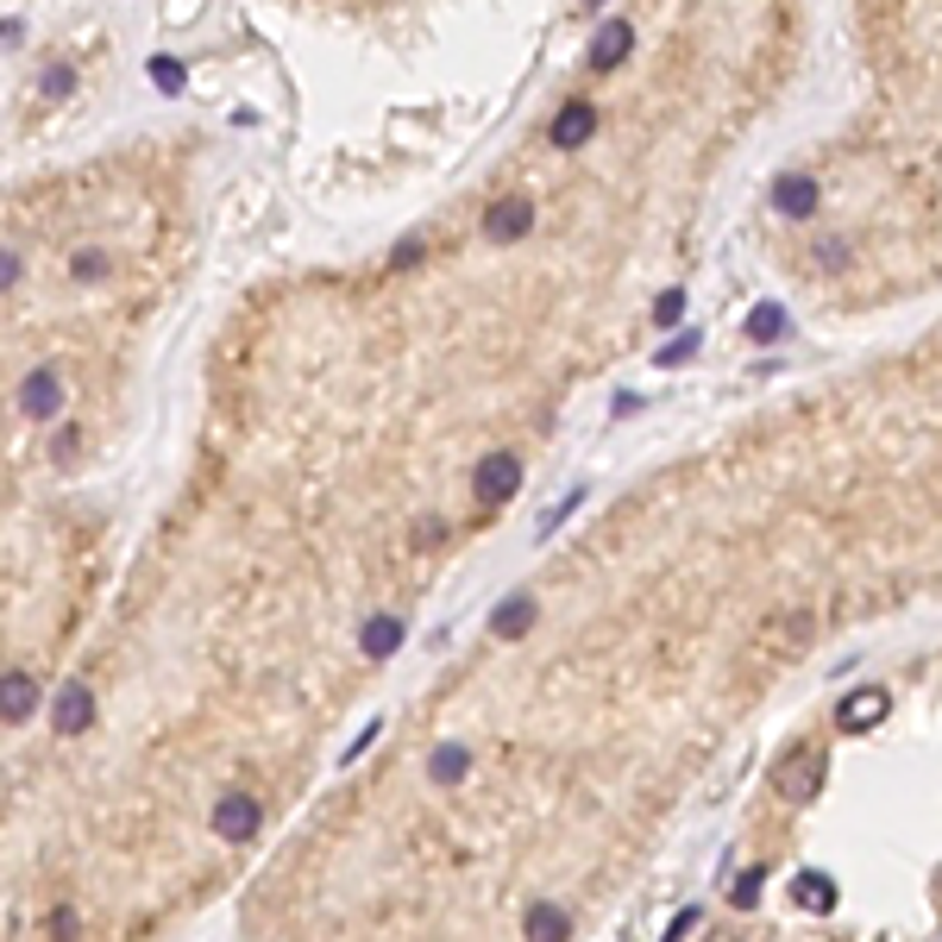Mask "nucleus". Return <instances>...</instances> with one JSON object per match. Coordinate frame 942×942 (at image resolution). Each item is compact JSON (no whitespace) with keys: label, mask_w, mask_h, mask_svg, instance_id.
<instances>
[{"label":"nucleus","mask_w":942,"mask_h":942,"mask_svg":"<svg viewBox=\"0 0 942 942\" xmlns=\"http://www.w3.org/2000/svg\"><path fill=\"white\" fill-rule=\"evenodd\" d=\"M82 723H88V691H70L63 711H57V736H76Z\"/></svg>","instance_id":"obj_10"},{"label":"nucleus","mask_w":942,"mask_h":942,"mask_svg":"<svg viewBox=\"0 0 942 942\" xmlns=\"http://www.w3.org/2000/svg\"><path fill=\"white\" fill-rule=\"evenodd\" d=\"M528 616H535V610H528V597H515V604H510V610H503V616H497V635H510V629H515V622H528Z\"/></svg>","instance_id":"obj_16"},{"label":"nucleus","mask_w":942,"mask_h":942,"mask_svg":"<svg viewBox=\"0 0 942 942\" xmlns=\"http://www.w3.org/2000/svg\"><path fill=\"white\" fill-rule=\"evenodd\" d=\"M214 830H220V836H252V830H258V798L227 791V798H220V811H214Z\"/></svg>","instance_id":"obj_5"},{"label":"nucleus","mask_w":942,"mask_h":942,"mask_svg":"<svg viewBox=\"0 0 942 942\" xmlns=\"http://www.w3.org/2000/svg\"><path fill=\"white\" fill-rule=\"evenodd\" d=\"M791 898H798L804 911H830V905H836V886H830L823 873H798V880H791Z\"/></svg>","instance_id":"obj_9"},{"label":"nucleus","mask_w":942,"mask_h":942,"mask_svg":"<svg viewBox=\"0 0 942 942\" xmlns=\"http://www.w3.org/2000/svg\"><path fill=\"white\" fill-rule=\"evenodd\" d=\"M622 57H629V20H610L597 32V45H591V70H616Z\"/></svg>","instance_id":"obj_7"},{"label":"nucleus","mask_w":942,"mask_h":942,"mask_svg":"<svg viewBox=\"0 0 942 942\" xmlns=\"http://www.w3.org/2000/svg\"><path fill=\"white\" fill-rule=\"evenodd\" d=\"M572 923H565V911H553V905H540V911H528V937H565Z\"/></svg>","instance_id":"obj_11"},{"label":"nucleus","mask_w":942,"mask_h":942,"mask_svg":"<svg viewBox=\"0 0 942 942\" xmlns=\"http://www.w3.org/2000/svg\"><path fill=\"white\" fill-rule=\"evenodd\" d=\"M880 716H886V691H880V685H867V691H855V697H848V704L836 711V729H842V736H855V729L880 723Z\"/></svg>","instance_id":"obj_4"},{"label":"nucleus","mask_w":942,"mask_h":942,"mask_svg":"<svg viewBox=\"0 0 942 942\" xmlns=\"http://www.w3.org/2000/svg\"><path fill=\"white\" fill-rule=\"evenodd\" d=\"M32 711V685L26 679H7V723H20Z\"/></svg>","instance_id":"obj_13"},{"label":"nucleus","mask_w":942,"mask_h":942,"mask_svg":"<svg viewBox=\"0 0 942 942\" xmlns=\"http://www.w3.org/2000/svg\"><path fill=\"white\" fill-rule=\"evenodd\" d=\"M57 396H63V390H57L51 378H32V390H26V415H51Z\"/></svg>","instance_id":"obj_12"},{"label":"nucleus","mask_w":942,"mask_h":942,"mask_svg":"<svg viewBox=\"0 0 942 942\" xmlns=\"http://www.w3.org/2000/svg\"><path fill=\"white\" fill-rule=\"evenodd\" d=\"M515 485H522V458L515 453H497L478 465V497H485V503H510Z\"/></svg>","instance_id":"obj_3"},{"label":"nucleus","mask_w":942,"mask_h":942,"mask_svg":"<svg viewBox=\"0 0 942 942\" xmlns=\"http://www.w3.org/2000/svg\"><path fill=\"white\" fill-rule=\"evenodd\" d=\"M396 647V622H371V635H365V654H390Z\"/></svg>","instance_id":"obj_15"},{"label":"nucleus","mask_w":942,"mask_h":942,"mask_svg":"<svg viewBox=\"0 0 942 942\" xmlns=\"http://www.w3.org/2000/svg\"><path fill=\"white\" fill-rule=\"evenodd\" d=\"M679 308H685V296H679V289H666V296H660V308H654V314H660V321H672Z\"/></svg>","instance_id":"obj_17"},{"label":"nucleus","mask_w":942,"mask_h":942,"mask_svg":"<svg viewBox=\"0 0 942 942\" xmlns=\"http://www.w3.org/2000/svg\"><path fill=\"white\" fill-rule=\"evenodd\" d=\"M528 227H535V207H528V195H503V202H490V214H485V232L497 239V246H510V239H522Z\"/></svg>","instance_id":"obj_2"},{"label":"nucleus","mask_w":942,"mask_h":942,"mask_svg":"<svg viewBox=\"0 0 942 942\" xmlns=\"http://www.w3.org/2000/svg\"><path fill=\"white\" fill-rule=\"evenodd\" d=\"M779 327H786V321H779V308H754V321H748V333H754V339H773Z\"/></svg>","instance_id":"obj_14"},{"label":"nucleus","mask_w":942,"mask_h":942,"mask_svg":"<svg viewBox=\"0 0 942 942\" xmlns=\"http://www.w3.org/2000/svg\"><path fill=\"white\" fill-rule=\"evenodd\" d=\"M823 773H830V754H823V748H798V754H786V761L773 766V786L786 791L791 804H804V798L823 786Z\"/></svg>","instance_id":"obj_1"},{"label":"nucleus","mask_w":942,"mask_h":942,"mask_svg":"<svg viewBox=\"0 0 942 942\" xmlns=\"http://www.w3.org/2000/svg\"><path fill=\"white\" fill-rule=\"evenodd\" d=\"M773 202H779V214L798 220V214H811V207H816V182L811 177H786L779 189H773Z\"/></svg>","instance_id":"obj_8"},{"label":"nucleus","mask_w":942,"mask_h":942,"mask_svg":"<svg viewBox=\"0 0 942 942\" xmlns=\"http://www.w3.org/2000/svg\"><path fill=\"white\" fill-rule=\"evenodd\" d=\"M591 127H597V107H591V102H565L560 120H553V145H579V139H591Z\"/></svg>","instance_id":"obj_6"}]
</instances>
